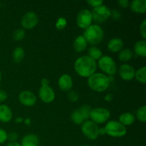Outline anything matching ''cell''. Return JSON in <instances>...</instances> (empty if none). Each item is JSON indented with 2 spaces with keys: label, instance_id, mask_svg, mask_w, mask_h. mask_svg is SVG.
Here are the masks:
<instances>
[{
  "label": "cell",
  "instance_id": "1",
  "mask_svg": "<svg viewBox=\"0 0 146 146\" xmlns=\"http://www.w3.org/2000/svg\"><path fill=\"white\" fill-rule=\"evenodd\" d=\"M76 72L80 76L84 78H89L95 74L97 68V64L95 60L88 56H83L79 57L74 64Z\"/></svg>",
  "mask_w": 146,
  "mask_h": 146
},
{
  "label": "cell",
  "instance_id": "2",
  "mask_svg": "<svg viewBox=\"0 0 146 146\" xmlns=\"http://www.w3.org/2000/svg\"><path fill=\"white\" fill-rule=\"evenodd\" d=\"M110 80L108 76L101 73H95L88 78V85L93 91L104 92L109 87Z\"/></svg>",
  "mask_w": 146,
  "mask_h": 146
},
{
  "label": "cell",
  "instance_id": "3",
  "mask_svg": "<svg viewBox=\"0 0 146 146\" xmlns=\"http://www.w3.org/2000/svg\"><path fill=\"white\" fill-rule=\"evenodd\" d=\"M84 38L91 44H98L103 40L104 36V30L98 24H91L84 32Z\"/></svg>",
  "mask_w": 146,
  "mask_h": 146
},
{
  "label": "cell",
  "instance_id": "4",
  "mask_svg": "<svg viewBox=\"0 0 146 146\" xmlns=\"http://www.w3.org/2000/svg\"><path fill=\"white\" fill-rule=\"evenodd\" d=\"M106 134L113 138H121L126 134L127 129L125 126L116 121H110L104 127Z\"/></svg>",
  "mask_w": 146,
  "mask_h": 146
},
{
  "label": "cell",
  "instance_id": "5",
  "mask_svg": "<svg viewBox=\"0 0 146 146\" xmlns=\"http://www.w3.org/2000/svg\"><path fill=\"white\" fill-rule=\"evenodd\" d=\"M111 117V113L107 108L102 107H97L93 108L90 112L89 118L92 120L93 122L96 124L104 123Z\"/></svg>",
  "mask_w": 146,
  "mask_h": 146
},
{
  "label": "cell",
  "instance_id": "6",
  "mask_svg": "<svg viewBox=\"0 0 146 146\" xmlns=\"http://www.w3.org/2000/svg\"><path fill=\"white\" fill-rule=\"evenodd\" d=\"M98 64L99 68L109 76H113L116 73V64L109 56H102L98 60Z\"/></svg>",
  "mask_w": 146,
  "mask_h": 146
},
{
  "label": "cell",
  "instance_id": "7",
  "mask_svg": "<svg viewBox=\"0 0 146 146\" xmlns=\"http://www.w3.org/2000/svg\"><path fill=\"white\" fill-rule=\"evenodd\" d=\"M81 131L88 139L94 141L99 135V128L92 121H86L81 125Z\"/></svg>",
  "mask_w": 146,
  "mask_h": 146
},
{
  "label": "cell",
  "instance_id": "8",
  "mask_svg": "<svg viewBox=\"0 0 146 146\" xmlns=\"http://www.w3.org/2000/svg\"><path fill=\"white\" fill-rule=\"evenodd\" d=\"M93 20L97 23H103L111 17V10L106 5L93 9L91 11Z\"/></svg>",
  "mask_w": 146,
  "mask_h": 146
},
{
  "label": "cell",
  "instance_id": "9",
  "mask_svg": "<svg viewBox=\"0 0 146 146\" xmlns=\"http://www.w3.org/2000/svg\"><path fill=\"white\" fill-rule=\"evenodd\" d=\"M93 17L91 11L88 9H82L79 11L76 17V24L78 27L86 29L91 25Z\"/></svg>",
  "mask_w": 146,
  "mask_h": 146
},
{
  "label": "cell",
  "instance_id": "10",
  "mask_svg": "<svg viewBox=\"0 0 146 146\" xmlns=\"http://www.w3.org/2000/svg\"><path fill=\"white\" fill-rule=\"evenodd\" d=\"M21 23L23 28L31 29L38 24V17L34 11H29L23 16Z\"/></svg>",
  "mask_w": 146,
  "mask_h": 146
},
{
  "label": "cell",
  "instance_id": "11",
  "mask_svg": "<svg viewBox=\"0 0 146 146\" xmlns=\"http://www.w3.org/2000/svg\"><path fill=\"white\" fill-rule=\"evenodd\" d=\"M38 96L43 102L46 104L51 103L55 99V93L53 88L48 85L41 86L38 91Z\"/></svg>",
  "mask_w": 146,
  "mask_h": 146
},
{
  "label": "cell",
  "instance_id": "12",
  "mask_svg": "<svg viewBox=\"0 0 146 146\" xmlns=\"http://www.w3.org/2000/svg\"><path fill=\"white\" fill-rule=\"evenodd\" d=\"M118 74L121 78L125 81H132L135 78V68L129 64H124L120 66Z\"/></svg>",
  "mask_w": 146,
  "mask_h": 146
},
{
  "label": "cell",
  "instance_id": "13",
  "mask_svg": "<svg viewBox=\"0 0 146 146\" xmlns=\"http://www.w3.org/2000/svg\"><path fill=\"white\" fill-rule=\"evenodd\" d=\"M20 103L26 106H32L36 103V97L30 91H23L19 95Z\"/></svg>",
  "mask_w": 146,
  "mask_h": 146
},
{
  "label": "cell",
  "instance_id": "14",
  "mask_svg": "<svg viewBox=\"0 0 146 146\" xmlns=\"http://www.w3.org/2000/svg\"><path fill=\"white\" fill-rule=\"evenodd\" d=\"M58 87L63 91H68L73 86L72 77L70 75L64 74L60 76L58 81Z\"/></svg>",
  "mask_w": 146,
  "mask_h": 146
},
{
  "label": "cell",
  "instance_id": "15",
  "mask_svg": "<svg viewBox=\"0 0 146 146\" xmlns=\"http://www.w3.org/2000/svg\"><path fill=\"white\" fill-rule=\"evenodd\" d=\"M130 8L136 14H145L146 12L145 0H133L130 4Z\"/></svg>",
  "mask_w": 146,
  "mask_h": 146
},
{
  "label": "cell",
  "instance_id": "16",
  "mask_svg": "<svg viewBox=\"0 0 146 146\" xmlns=\"http://www.w3.org/2000/svg\"><path fill=\"white\" fill-rule=\"evenodd\" d=\"M123 41L121 38H113L108 41V48L113 53H116L121 51L123 48Z\"/></svg>",
  "mask_w": 146,
  "mask_h": 146
},
{
  "label": "cell",
  "instance_id": "17",
  "mask_svg": "<svg viewBox=\"0 0 146 146\" xmlns=\"http://www.w3.org/2000/svg\"><path fill=\"white\" fill-rule=\"evenodd\" d=\"M12 118V111L7 105H0V121L2 123H8Z\"/></svg>",
  "mask_w": 146,
  "mask_h": 146
},
{
  "label": "cell",
  "instance_id": "18",
  "mask_svg": "<svg viewBox=\"0 0 146 146\" xmlns=\"http://www.w3.org/2000/svg\"><path fill=\"white\" fill-rule=\"evenodd\" d=\"M39 139L35 134H27L23 137L21 140V146H38Z\"/></svg>",
  "mask_w": 146,
  "mask_h": 146
},
{
  "label": "cell",
  "instance_id": "19",
  "mask_svg": "<svg viewBox=\"0 0 146 146\" xmlns=\"http://www.w3.org/2000/svg\"><path fill=\"white\" fill-rule=\"evenodd\" d=\"M87 44L86 38L83 35H80L76 38L74 43V48L76 52H82L86 48Z\"/></svg>",
  "mask_w": 146,
  "mask_h": 146
},
{
  "label": "cell",
  "instance_id": "20",
  "mask_svg": "<svg viewBox=\"0 0 146 146\" xmlns=\"http://www.w3.org/2000/svg\"><path fill=\"white\" fill-rule=\"evenodd\" d=\"M134 51L136 55L145 58L146 56V41L145 40H140L137 41L134 45Z\"/></svg>",
  "mask_w": 146,
  "mask_h": 146
},
{
  "label": "cell",
  "instance_id": "21",
  "mask_svg": "<svg viewBox=\"0 0 146 146\" xmlns=\"http://www.w3.org/2000/svg\"><path fill=\"white\" fill-rule=\"evenodd\" d=\"M135 121V116L131 113L127 112L121 114L119 117V122L124 126L131 125Z\"/></svg>",
  "mask_w": 146,
  "mask_h": 146
},
{
  "label": "cell",
  "instance_id": "22",
  "mask_svg": "<svg viewBox=\"0 0 146 146\" xmlns=\"http://www.w3.org/2000/svg\"><path fill=\"white\" fill-rule=\"evenodd\" d=\"M25 56V51L21 47H17L13 51L12 58L15 63H19L24 59Z\"/></svg>",
  "mask_w": 146,
  "mask_h": 146
},
{
  "label": "cell",
  "instance_id": "23",
  "mask_svg": "<svg viewBox=\"0 0 146 146\" xmlns=\"http://www.w3.org/2000/svg\"><path fill=\"white\" fill-rule=\"evenodd\" d=\"M133 54L132 50L130 48H124L120 51L118 54V58L121 61L126 62L133 58Z\"/></svg>",
  "mask_w": 146,
  "mask_h": 146
},
{
  "label": "cell",
  "instance_id": "24",
  "mask_svg": "<svg viewBox=\"0 0 146 146\" xmlns=\"http://www.w3.org/2000/svg\"><path fill=\"white\" fill-rule=\"evenodd\" d=\"M88 56L91 57L94 60H99L100 58L102 56V51L98 47L95 46H91L88 48Z\"/></svg>",
  "mask_w": 146,
  "mask_h": 146
},
{
  "label": "cell",
  "instance_id": "25",
  "mask_svg": "<svg viewBox=\"0 0 146 146\" xmlns=\"http://www.w3.org/2000/svg\"><path fill=\"white\" fill-rule=\"evenodd\" d=\"M70 117H71V121L74 122L75 124H76V125H82L83 123L85 121L78 109H76L73 111Z\"/></svg>",
  "mask_w": 146,
  "mask_h": 146
},
{
  "label": "cell",
  "instance_id": "26",
  "mask_svg": "<svg viewBox=\"0 0 146 146\" xmlns=\"http://www.w3.org/2000/svg\"><path fill=\"white\" fill-rule=\"evenodd\" d=\"M135 77L138 82L141 84L146 83V66H143L140 68L138 71H135Z\"/></svg>",
  "mask_w": 146,
  "mask_h": 146
},
{
  "label": "cell",
  "instance_id": "27",
  "mask_svg": "<svg viewBox=\"0 0 146 146\" xmlns=\"http://www.w3.org/2000/svg\"><path fill=\"white\" fill-rule=\"evenodd\" d=\"M136 117L141 122L145 123L146 121V106L145 105L138 108L136 111Z\"/></svg>",
  "mask_w": 146,
  "mask_h": 146
},
{
  "label": "cell",
  "instance_id": "28",
  "mask_svg": "<svg viewBox=\"0 0 146 146\" xmlns=\"http://www.w3.org/2000/svg\"><path fill=\"white\" fill-rule=\"evenodd\" d=\"M80 113L82 115L83 118H84V121H87V120L89 118V115L90 112H91V107L88 105H84L81 107V108H78Z\"/></svg>",
  "mask_w": 146,
  "mask_h": 146
},
{
  "label": "cell",
  "instance_id": "29",
  "mask_svg": "<svg viewBox=\"0 0 146 146\" xmlns=\"http://www.w3.org/2000/svg\"><path fill=\"white\" fill-rule=\"evenodd\" d=\"M25 37V31L23 29H18L13 33V38L15 41H21Z\"/></svg>",
  "mask_w": 146,
  "mask_h": 146
},
{
  "label": "cell",
  "instance_id": "30",
  "mask_svg": "<svg viewBox=\"0 0 146 146\" xmlns=\"http://www.w3.org/2000/svg\"><path fill=\"white\" fill-rule=\"evenodd\" d=\"M66 25V19L65 18H64V17H60V18H58L56 23V29H58L59 30H62L64 29H65Z\"/></svg>",
  "mask_w": 146,
  "mask_h": 146
},
{
  "label": "cell",
  "instance_id": "31",
  "mask_svg": "<svg viewBox=\"0 0 146 146\" xmlns=\"http://www.w3.org/2000/svg\"><path fill=\"white\" fill-rule=\"evenodd\" d=\"M78 98H79V96H78V93L76 92L75 91H70L68 94V98L71 102H76L78 100Z\"/></svg>",
  "mask_w": 146,
  "mask_h": 146
},
{
  "label": "cell",
  "instance_id": "32",
  "mask_svg": "<svg viewBox=\"0 0 146 146\" xmlns=\"http://www.w3.org/2000/svg\"><path fill=\"white\" fill-rule=\"evenodd\" d=\"M87 3L94 8H96L100 6L104 5V1L102 0H88Z\"/></svg>",
  "mask_w": 146,
  "mask_h": 146
},
{
  "label": "cell",
  "instance_id": "33",
  "mask_svg": "<svg viewBox=\"0 0 146 146\" xmlns=\"http://www.w3.org/2000/svg\"><path fill=\"white\" fill-rule=\"evenodd\" d=\"M140 33L144 40L146 38V20H143L140 26Z\"/></svg>",
  "mask_w": 146,
  "mask_h": 146
},
{
  "label": "cell",
  "instance_id": "34",
  "mask_svg": "<svg viewBox=\"0 0 146 146\" xmlns=\"http://www.w3.org/2000/svg\"><path fill=\"white\" fill-rule=\"evenodd\" d=\"M7 140V133L2 128H0V144H2Z\"/></svg>",
  "mask_w": 146,
  "mask_h": 146
},
{
  "label": "cell",
  "instance_id": "35",
  "mask_svg": "<svg viewBox=\"0 0 146 146\" xmlns=\"http://www.w3.org/2000/svg\"><path fill=\"white\" fill-rule=\"evenodd\" d=\"M17 138H18V134L17 133L11 132L7 134V140H9V142H16Z\"/></svg>",
  "mask_w": 146,
  "mask_h": 146
},
{
  "label": "cell",
  "instance_id": "36",
  "mask_svg": "<svg viewBox=\"0 0 146 146\" xmlns=\"http://www.w3.org/2000/svg\"><path fill=\"white\" fill-rule=\"evenodd\" d=\"M118 3L123 8H127L130 5V3L128 1V0H120V1H118Z\"/></svg>",
  "mask_w": 146,
  "mask_h": 146
},
{
  "label": "cell",
  "instance_id": "37",
  "mask_svg": "<svg viewBox=\"0 0 146 146\" xmlns=\"http://www.w3.org/2000/svg\"><path fill=\"white\" fill-rule=\"evenodd\" d=\"M7 98V94L4 90L0 89V102H3Z\"/></svg>",
  "mask_w": 146,
  "mask_h": 146
},
{
  "label": "cell",
  "instance_id": "38",
  "mask_svg": "<svg viewBox=\"0 0 146 146\" xmlns=\"http://www.w3.org/2000/svg\"><path fill=\"white\" fill-rule=\"evenodd\" d=\"M104 99H105V101H108V102H111L113 99V96L112 94H107L104 97Z\"/></svg>",
  "mask_w": 146,
  "mask_h": 146
},
{
  "label": "cell",
  "instance_id": "39",
  "mask_svg": "<svg viewBox=\"0 0 146 146\" xmlns=\"http://www.w3.org/2000/svg\"><path fill=\"white\" fill-rule=\"evenodd\" d=\"M111 15H113V17H114L115 19H119L120 17H121V14H120V13L118 12V11H117L116 10H114V11H111Z\"/></svg>",
  "mask_w": 146,
  "mask_h": 146
},
{
  "label": "cell",
  "instance_id": "40",
  "mask_svg": "<svg viewBox=\"0 0 146 146\" xmlns=\"http://www.w3.org/2000/svg\"><path fill=\"white\" fill-rule=\"evenodd\" d=\"M41 86H46L49 84V81H48V80L47 79V78H44L41 79Z\"/></svg>",
  "mask_w": 146,
  "mask_h": 146
},
{
  "label": "cell",
  "instance_id": "41",
  "mask_svg": "<svg viewBox=\"0 0 146 146\" xmlns=\"http://www.w3.org/2000/svg\"><path fill=\"white\" fill-rule=\"evenodd\" d=\"M6 146H21V144L17 142H9L6 145Z\"/></svg>",
  "mask_w": 146,
  "mask_h": 146
},
{
  "label": "cell",
  "instance_id": "42",
  "mask_svg": "<svg viewBox=\"0 0 146 146\" xmlns=\"http://www.w3.org/2000/svg\"><path fill=\"white\" fill-rule=\"evenodd\" d=\"M24 122L26 125H29L31 124V120L30 118H26V119H24Z\"/></svg>",
  "mask_w": 146,
  "mask_h": 146
},
{
  "label": "cell",
  "instance_id": "43",
  "mask_svg": "<svg viewBox=\"0 0 146 146\" xmlns=\"http://www.w3.org/2000/svg\"><path fill=\"white\" fill-rule=\"evenodd\" d=\"M106 134V131L104 129V128H99V135H105Z\"/></svg>",
  "mask_w": 146,
  "mask_h": 146
},
{
  "label": "cell",
  "instance_id": "44",
  "mask_svg": "<svg viewBox=\"0 0 146 146\" xmlns=\"http://www.w3.org/2000/svg\"><path fill=\"white\" fill-rule=\"evenodd\" d=\"M16 123H21L22 121H24V119L22 118H17L15 120Z\"/></svg>",
  "mask_w": 146,
  "mask_h": 146
},
{
  "label": "cell",
  "instance_id": "45",
  "mask_svg": "<svg viewBox=\"0 0 146 146\" xmlns=\"http://www.w3.org/2000/svg\"><path fill=\"white\" fill-rule=\"evenodd\" d=\"M1 72H0V83H1Z\"/></svg>",
  "mask_w": 146,
  "mask_h": 146
},
{
  "label": "cell",
  "instance_id": "46",
  "mask_svg": "<svg viewBox=\"0 0 146 146\" xmlns=\"http://www.w3.org/2000/svg\"><path fill=\"white\" fill-rule=\"evenodd\" d=\"M81 146H91V145H81Z\"/></svg>",
  "mask_w": 146,
  "mask_h": 146
}]
</instances>
